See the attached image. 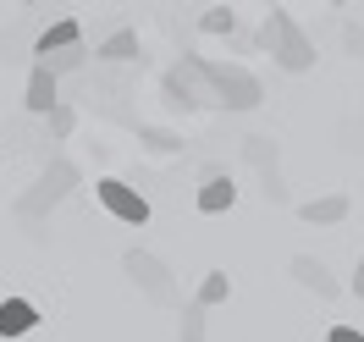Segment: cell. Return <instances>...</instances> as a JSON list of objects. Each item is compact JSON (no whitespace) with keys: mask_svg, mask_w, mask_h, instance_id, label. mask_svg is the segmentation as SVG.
<instances>
[{"mask_svg":"<svg viewBox=\"0 0 364 342\" xmlns=\"http://www.w3.org/2000/svg\"><path fill=\"white\" fill-rule=\"evenodd\" d=\"M342 39H348V50H364V28H348Z\"/></svg>","mask_w":364,"mask_h":342,"instance_id":"d6986e66","label":"cell"},{"mask_svg":"<svg viewBox=\"0 0 364 342\" xmlns=\"http://www.w3.org/2000/svg\"><path fill=\"white\" fill-rule=\"evenodd\" d=\"M122 271L138 282V293L149 298V304H160V309H171L177 304V282H171V271H166V260L160 254H149V249H127L122 254Z\"/></svg>","mask_w":364,"mask_h":342,"instance_id":"3957f363","label":"cell"},{"mask_svg":"<svg viewBox=\"0 0 364 342\" xmlns=\"http://www.w3.org/2000/svg\"><path fill=\"white\" fill-rule=\"evenodd\" d=\"M298 215L309 227H337V221H348V193H320L309 205H298Z\"/></svg>","mask_w":364,"mask_h":342,"instance_id":"9c48e42d","label":"cell"},{"mask_svg":"<svg viewBox=\"0 0 364 342\" xmlns=\"http://www.w3.org/2000/svg\"><path fill=\"white\" fill-rule=\"evenodd\" d=\"M177 83H205L227 111H254L259 100H265V89H259V78L243 67H221V61H199V55H188L177 72H171Z\"/></svg>","mask_w":364,"mask_h":342,"instance_id":"6da1fadb","label":"cell"},{"mask_svg":"<svg viewBox=\"0 0 364 342\" xmlns=\"http://www.w3.org/2000/svg\"><path fill=\"white\" fill-rule=\"evenodd\" d=\"M94 193H100V205L111 210L116 221H127V227H144V221H149V199H144L138 188L116 183V177H105V183H94Z\"/></svg>","mask_w":364,"mask_h":342,"instance_id":"5b68a950","label":"cell"},{"mask_svg":"<svg viewBox=\"0 0 364 342\" xmlns=\"http://www.w3.org/2000/svg\"><path fill=\"white\" fill-rule=\"evenodd\" d=\"M199 28H205V33H232V11L227 6H210L205 17H199Z\"/></svg>","mask_w":364,"mask_h":342,"instance_id":"e0dca14e","label":"cell"},{"mask_svg":"<svg viewBox=\"0 0 364 342\" xmlns=\"http://www.w3.org/2000/svg\"><path fill=\"white\" fill-rule=\"evenodd\" d=\"M23 105L33 116H50L55 105H61V89H55V78H50L45 67H33V78H28V94H23Z\"/></svg>","mask_w":364,"mask_h":342,"instance_id":"30bf717a","label":"cell"},{"mask_svg":"<svg viewBox=\"0 0 364 342\" xmlns=\"http://www.w3.org/2000/svg\"><path fill=\"white\" fill-rule=\"evenodd\" d=\"M293 282L298 287H309V293H320V298H342V282L331 271H326V260H315V254H293Z\"/></svg>","mask_w":364,"mask_h":342,"instance_id":"8992f818","label":"cell"},{"mask_svg":"<svg viewBox=\"0 0 364 342\" xmlns=\"http://www.w3.org/2000/svg\"><path fill=\"white\" fill-rule=\"evenodd\" d=\"M326 342H364V331H359V326H331Z\"/></svg>","mask_w":364,"mask_h":342,"instance_id":"ac0fdd59","label":"cell"},{"mask_svg":"<svg viewBox=\"0 0 364 342\" xmlns=\"http://www.w3.org/2000/svg\"><path fill=\"white\" fill-rule=\"evenodd\" d=\"M259 45L282 61V72H309L315 67V45L304 39V28L293 23V11H271V17L259 23Z\"/></svg>","mask_w":364,"mask_h":342,"instance_id":"7a4b0ae2","label":"cell"},{"mask_svg":"<svg viewBox=\"0 0 364 342\" xmlns=\"http://www.w3.org/2000/svg\"><path fill=\"white\" fill-rule=\"evenodd\" d=\"M353 293L364 298V260H359V271H353Z\"/></svg>","mask_w":364,"mask_h":342,"instance_id":"ffe728a7","label":"cell"},{"mask_svg":"<svg viewBox=\"0 0 364 342\" xmlns=\"http://www.w3.org/2000/svg\"><path fill=\"white\" fill-rule=\"evenodd\" d=\"M83 61H89V50L72 45V50H55V55H39V67L50 72V78H67V72H83Z\"/></svg>","mask_w":364,"mask_h":342,"instance_id":"5bb4252c","label":"cell"},{"mask_svg":"<svg viewBox=\"0 0 364 342\" xmlns=\"http://www.w3.org/2000/svg\"><path fill=\"white\" fill-rule=\"evenodd\" d=\"M94 55H100V61H111V67H127V61H138V33H133V28H116Z\"/></svg>","mask_w":364,"mask_h":342,"instance_id":"7c38bea8","label":"cell"},{"mask_svg":"<svg viewBox=\"0 0 364 342\" xmlns=\"http://www.w3.org/2000/svg\"><path fill=\"white\" fill-rule=\"evenodd\" d=\"M45 122H50V133H55V138H72V127H77V111H72L67 100H61V105H55Z\"/></svg>","mask_w":364,"mask_h":342,"instance_id":"2e32d148","label":"cell"},{"mask_svg":"<svg viewBox=\"0 0 364 342\" xmlns=\"http://www.w3.org/2000/svg\"><path fill=\"white\" fill-rule=\"evenodd\" d=\"M227 298H232V276L227 271H210L205 282H199L193 304H199V309H215V304H227Z\"/></svg>","mask_w":364,"mask_h":342,"instance_id":"4fadbf2b","label":"cell"},{"mask_svg":"<svg viewBox=\"0 0 364 342\" xmlns=\"http://www.w3.org/2000/svg\"><path fill=\"white\" fill-rule=\"evenodd\" d=\"M177 337H182V342H205V309H199V304H182Z\"/></svg>","mask_w":364,"mask_h":342,"instance_id":"9a60e30c","label":"cell"},{"mask_svg":"<svg viewBox=\"0 0 364 342\" xmlns=\"http://www.w3.org/2000/svg\"><path fill=\"white\" fill-rule=\"evenodd\" d=\"M232 205H237V188H232V177H227V171H210L205 188H199V210H205V215H227Z\"/></svg>","mask_w":364,"mask_h":342,"instance_id":"ba28073f","label":"cell"},{"mask_svg":"<svg viewBox=\"0 0 364 342\" xmlns=\"http://www.w3.org/2000/svg\"><path fill=\"white\" fill-rule=\"evenodd\" d=\"M72 188H77V166L55 160V171H45V177L33 183V193H23V199H17V215H23V221H39L50 205H61V199H67Z\"/></svg>","mask_w":364,"mask_h":342,"instance_id":"277c9868","label":"cell"},{"mask_svg":"<svg viewBox=\"0 0 364 342\" xmlns=\"http://www.w3.org/2000/svg\"><path fill=\"white\" fill-rule=\"evenodd\" d=\"M72 45H83V23L77 17H61V23H50L39 33V55H55V50H72Z\"/></svg>","mask_w":364,"mask_h":342,"instance_id":"8fae6325","label":"cell"},{"mask_svg":"<svg viewBox=\"0 0 364 342\" xmlns=\"http://www.w3.org/2000/svg\"><path fill=\"white\" fill-rule=\"evenodd\" d=\"M39 326V309L28 298H0V337H28Z\"/></svg>","mask_w":364,"mask_h":342,"instance_id":"52a82bcc","label":"cell"}]
</instances>
